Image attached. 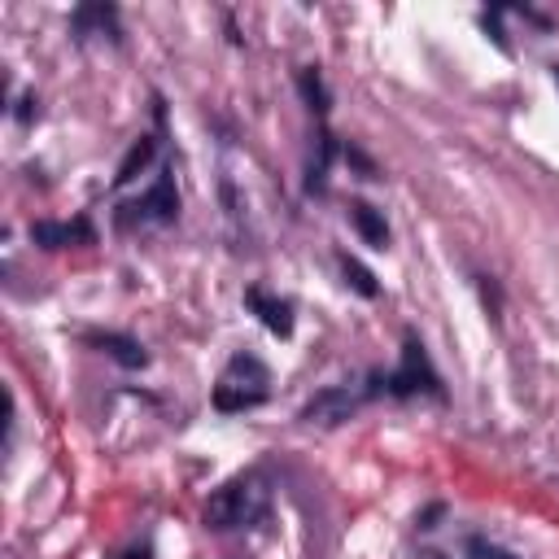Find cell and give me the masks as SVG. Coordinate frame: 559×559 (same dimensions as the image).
I'll list each match as a JSON object with an SVG mask.
<instances>
[{"mask_svg":"<svg viewBox=\"0 0 559 559\" xmlns=\"http://www.w3.org/2000/svg\"><path fill=\"white\" fill-rule=\"evenodd\" d=\"M245 306L258 314V323L271 332V336H280V341H288L293 336V328H297V319H293V301L288 297H275V293H266V288H245Z\"/></svg>","mask_w":559,"mask_h":559,"instance_id":"cell-6","label":"cell"},{"mask_svg":"<svg viewBox=\"0 0 559 559\" xmlns=\"http://www.w3.org/2000/svg\"><path fill=\"white\" fill-rule=\"evenodd\" d=\"M70 31H74V39H87V35H109V39H118V9H114V4H100V0L79 4V9L70 13Z\"/></svg>","mask_w":559,"mask_h":559,"instance_id":"cell-9","label":"cell"},{"mask_svg":"<svg viewBox=\"0 0 559 559\" xmlns=\"http://www.w3.org/2000/svg\"><path fill=\"white\" fill-rule=\"evenodd\" d=\"M476 284H480V301H485V310H489V319H498V310H502V297H498V284H493L489 275H480Z\"/></svg>","mask_w":559,"mask_h":559,"instance_id":"cell-17","label":"cell"},{"mask_svg":"<svg viewBox=\"0 0 559 559\" xmlns=\"http://www.w3.org/2000/svg\"><path fill=\"white\" fill-rule=\"evenodd\" d=\"M83 341L96 345L100 354H109V358H114L118 367H127V371L148 367V349H144L135 336H127V332H83Z\"/></svg>","mask_w":559,"mask_h":559,"instance_id":"cell-8","label":"cell"},{"mask_svg":"<svg viewBox=\"0 0 559 559\" xmlns=\"http://www.w3.org/2000/svg\"><path fill=\"white\" fill-rule=\"evenodd\" d=\"M345 162H349V166H358V170H362V179H376V162H371L358 144H345Z\"/></svg>","mask_w":559,"mask_h":559,"instance_id":"cell-18","label":"cell"},{"mask_svg":"<svg viewBox=\"0 0 559 559\" xmlns=\"http://www.w3.org/2000/svg\"><path fill=\"white\" fill-rule=\"evenodd\" d=\"M297 92H301V100H306L310 114L323 118L332 109V96H328V83H323V70L319 66H301L297 70Z\"/></svg>","mask_w":559,"mask_h":559,"instance_id":"cell-12","label":"cell"},{"mask_svg":"<svg viewBox=\"0 0 559 559\" xmlns=\"http://www.w3.org/2000/svg\"><path fill=\"white\" fill-rule=\"evenodd\" d=\"M175 218H179V188H175L170 170H162L148 192H140L135 201L118 205V227L122 231H131V227H166Z\"/></svg>","mask_w":559,"mask_h":559,"instance_id":"cell-4","label":"cell"},{"mask_svg":"<svg viewBox=\"0 0 559 559\" xmlns=\"http://www.w3.org/2000/svg\"><path fill=\"white\" fill-rule=\"evenodd\" d=\"M118 559H153V546H148V542H135V546H127Z\"/></svg>","mask_w":559,"mask_h":559,"instance_id":"cell-21","label":"cell"},{"mask_svg":"<svg viewBox=\"0 0 559 559\" xmlns=\"http://www.w3.org/2000/svg\"><path fill=\"white\" fill-rule=\"evenodd\" d=\"M498 17H502V4H493V9H485L480 13V31L493 39V48L498 52H511V44H507V35H502V26H498Z\"/></svg>","mask_w":559,"mask_h":559,"instance_id":"cell-16","label":"cell"},{"mask_svg":"<svg viewBox=\"0 0 559 559\" xmlns=\"http://www.w3.org/2000/svg\"><path fill=\"white\" fill-rule=\"evenodd\" d=\"M550 70H555V83H559V66H550Z\"/></svg>","mask_w":559,"mask_h":559,"instance_id":"cell-22","label":"cell"},{"mask_svg":"<svg viewBox=\"0 0 559 559\" xmlns=\"http://www.w3.org/2000/svg\"><path fill=\"white\" fill-rule=\"evenodd\" d=\"M332 157H336V135H328V131H319V153H314V162L306 166V197H319L323 188H328V170H332Z\"/></svg>","mask_w":559,"mask_h":559,"instance_id":"cell-13","label":"cell"},{"mask_svg":"<svg viewBox=\"0 0 559 559\" xmlns=\"http://www.w3.org/2000/svg\"><path fill=\"white\" fill-rule=\"evenodd\" d=\"M96 231L87 218H70V223H57V218H39L31 223V245L39 249H70V245H92Z\"/></svg>","mask_w":559,"mask_h":559,"instance_id":"cell-7","label":"cell"},{"mask_svg":"<svg viewBox=\"0 0 559 559\" xmlns=\"http://www.w3.org/2000/svg\"><path fill=\"white\" fill-rule=\"evenodd\" d=\"M336 262H341V275H345V284H349V288H354L358 297H380V284H376V275H371V271H367V266H362L358 258L341 253Z\"/></svg>","mask_w":559,"mask_h":559,"instance_id":"cell-14","label":"cell"},{"mask_svg":"<svg viewBox=\"0 0 559 559\" xmlns=\"http://www.w3.org/2000/svg\"><path fill=\"white\" fill-rule=\"evenodd\" d=\"M463 550H467V559H515L507 546H498V542H489V537H476V533L463 542Z\"/></svg>","mask_w":559,"mask_h":559,"instance_id":"cell-15","label":"cell"},{"mask_svg":"<svg viewBox=\"0 0 559 559\" xmlns=\"http://www.w3.org/2000/svg\"><path fill=\"white\" fill-rule=\"evenodd\" d=\"M367 393H384V397H415V393H428V397H445L441 389V376L432 371L428 362V349L415 332L402 336V362L393 371H371L367 376Z\"/></svg>","mask_w":559,"mask_h":559,"instance_id":"cell-2","label":"cell"},{"mask_svg":"<svg viewBox=\"0 0 559 559\" xmlns=\"http://www.w3.org/2000/svg\"><path fill=\"white\" fill-rule=\"evenodd\" d=\"M367 397H371L367 384H349V380H341V384L319 389V393L297 411V419H301V424H319V428H336V424H345Z\"/></svg>","mask_w":559,"mask_h":559,"instance_id":"cell-5","label":"cell"},{"mask_svg":"<svg viewBox=\"0 0 559 559\" xmlns=\"http://www.w3.org/2000/svg\"><path fill=\"white\" fill-rule=\"evenodd\" d=\"M266 511H271V480L258 467H249V472H236L231 480H223L205 498L201 520L214 533H231V528H249V524L266 520Z\"/></svg>","mask_w":559,"mask_h":559,"instance_id":"cell-1","label":"cell"},{"mask_svg":"<svg viewBox=\"0 0 559 559\" xmlns=\"http://www.w3.org/2000/svg\"><path fill=\"white\" fill-rule=\"evenodd\" d=\"M349 223H354V231L362 236V245H371V249H389V223H384V214H380L376 205H367V201H349Z\"/></svg>","mask_w":559,"mask_h":559,"instance_id":"cell-10","label":"cell"},{"mask_svg":"<svg viewBox=\"0 0 559 559\" xmlns=\"http://www.w3.org/2000/svg\"><path fill=\"white\" fill-rule=\"evenodd\" d=\"M266 384H271L266 362L240 349V354H231L227 371L218 376V384H214L210 402H214V411H223V415L253 411V406H262V402H266Z\"/></svg>","mask_w":559,"mask_h":559,"instance_id":"cell-3","label":"cell"},{"mask_svg":"<svg viewBox=\"0 0 559 559\" xmlns=\"http://www.w3.org/2000/svg\"><path fill=\"white\" fill-rule=\"evenodd\" d=\"M153 157H157V135H140V140L127 148V157L118 162V170H114V188H127L131 179H140V170H148Z\"/></svg>","mask_w":559,"mask_h":559,"instance_id":"cell-11","label":"cell"},{"mask_svg":"<svg viewBox=\"0 0 559 559\" xmlns=\"http://www.w3.org/2000/svg\"><path fill=\"white\" fill-rule=\"evenodd\" d=\"M441 515H445V502H432V507H424V511L415 515V524H419V528H437Z\"/></svg>","mask_w":559,"mask_h":559,"instance_id":"cell-20","label":"cell"},{"mask_svg":"<svg viewBox=\"0 0 559 559\" xmlns=\"http://www.w3.org/2000/svg\"><path fill=\"white\" fill-rule=\"evenodd\" d=\"M13 118H17V122L39 118V96H35V92H22V96H17V109H13Z\"/></svg>","mask_w":559,"mask_h":559,"instance_id":"cell-19","label":"cell"}]
</instances>
